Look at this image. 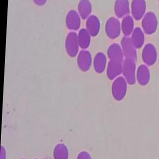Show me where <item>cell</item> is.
I'll return each instance as SVG.
<instances>
[{
  "mask_svg": "<svg viewBox=\"0 0 159 159\" xmlns=\"http://www.w3.org/2000/svg\"><path fill=\"white\" fill-rule=\"evenodd\" d=\"M106 34L109 39H116L120 34L121 26L119 20L115 17H109L105 26Z\"/></svg>",
  "mask_w": 159,
  "mask_h": 159,
  "instance_id": "cell-5",
  "label": "cell"
},
{
  "mask_svg": "<svg viewBox=\"0 0 159 159\" xmlns=\"http://www.w3.org/2000/svg\"><path fill=\"white\" fill-rule=\"evenodd\" d=\"M143 30L147 34H152L156 31L158 27V20L155 14L152 11L146 14L142 21Z\"/></svg>",
  "mask_w": 159,
  "mask_h": 159,
  "instance_id": "cell-3",
  "label": "cell"
},
{
  "mask_svg": "<svg viewBox=\"0 0 159 159\" xmlns=\"http://www.w3.org/2000/svg\"><path fill=\"white\" fill-rule=\"evenodd\" d=\"M114 9L117 17L124 18L130 13L129 2L127 0H117L114 4Z\"/></svg>",
  "mask_w": 159,
  "mask_h": 159,
  "instance_id": "cell-12",
  "label": "cell"
},
{
  "mask_svg": "<svg viewBox=\"0 0 159 159\" xmlns=\"http://www.w3.org/2000/svg\"><path fill=\"white\" fill-rule=\"evenodd\" d=\"M92 57L89 51L82 50L79 53L77 57V64L81 71H88L92 65Z\"/></svg>",
  "mask_w": 159,
  "mask_h": 159,
  "instance_id": "cell-8",
  "label": "cell"
},
{
  "mask_svg": "<svg viewBox=\"0 0 159 159\" xmlns=\"http://www.w3.org/2000/svg\"><path fill=\"white\" fill-rule=\"evenodd\" d=\"M122 73V63L116 61H109L107 68V74L111 80L114 79Z\"/></svg>",
  "mask_w": 159,
  "mask_h": 159,
  "instance_id": "cell-14",
  "label": "cell"
},
{
  "mask_svg": "<svg viewBox=\"0 0 159 159\" xmlns=\"http://www.w3.org/2000/svg\"><path fill=\"white\" fill-rule=\"evenodd\" d=\"M131 39L136 49L141 48L145 41V35L142 30L140 27H136L132 34Z\"/></svg>",
  "mask_w": 159,
  "mask_h": 159,
  "instance_id": "cell-17",
  "label": "cell"
},
{
  "mask_svg": "<svg viewBox=\"0 0 159 159\" xmlns=\"http://www.w3.org/2000/svg\"><path fill=\"white\" fill-rule=\"evenodd\" d=\"M122 74L128 84H135L136 79V61L131 59L125 58L122 63Z\"/></svg>",
  "mask_w": 159,
  "mask_h": 159,
  "instance_id": "cell-1",
  "label": "cell"
},
{
  "mask_svg": "<svg viewBox=\"0 0 159 159\" xmlns=\"http://www.w3.org/2000/svg\"><path fill=\"white\" fill-rule=\"evenodd\" d=\"M107 56L111 61L123 63L124 54L121 47L119 44H112L107 49Z\"/></svg>",
  "mask_w": 159,
  "mask_h": 159,
  "instance_id": "cell-10",
  "label": "cell"
},
{
  "mask_svg": "<svg viewBox=\"0 0 159 159\" xmlns=\"http://www.w3.org/2000/svg\"><path fill=\"white\" fill-rule=\"evenodd\" d=\"M54 159H68L69 157V151L65 144H57L55 147L53 151Z\"/></svg>",
  "mask_w": 159,
  "mask_h": 159,
  "instance_id": "cell-21",
  "label": "cell"
},
{
  "mask_svg": "<svg viewBox=\"0 0 159 159\" xmlns=\"http://www.w3.org/2000/svg\"><path fill=\"white\" fill-rule=\"evenodd\" d=\"M122 31L125 36H129L134 30V22L133 17L131 16H127L122 20L121 24Z\"/></svg>",
  "mask_w": 159,
  "mask_h": 159,
  "instance_id": "cell-19",
  "label": "cell"
},
{
  "mask_svg": "<svg viewBox=\"0 0 159 159\" xmlns=\"http://www.w3.org/2000/svg\"><path fill=\"white\" fill-rule=\"evenodd\" d=\"M146 10V3L144 0H134L132 2V15L135 20H141L144 16Z\"/></svg>",
  "mask_w": 159,
  "mask_h": 159,
  "instance_id": "cell-9",
  "label": "cell"
},
{
  "mask_svg": "<svg viewBox=\"0 0 159 159\" xmlns=\"http://www.w3.org/2000/svg\"><path fill=\"white\" fill-rule=\"evenodd\" d=\"M127 89V82L123 77L114 80L112 84V94L114 99L120 101L125 97Z\"/></svg>",
  "mask_w": 159,
  "mask_h": 159,
  "instance_id": "cell-2",
  "label": "cell"
},
{
  "mask_svg": "<svg viewBox=\"0 0 159 159\" xmlns=\"http://www.w3.org/2000/svg\"><path fill=\"white\" fill-rule=\"evenodd\" d=\"M77 159H92L90 154L86 151L81 152L79 154Z\"/></svg>",
  "mask_w": 159,
  "mask_h": 159,
  "instance_id": "cell-22",
  "label": "cell"
},
{
  "mask_svg": "<svg viewBox=\"0 0 159 159\" xmlns=\"http://www.w3.org/2000/svg\"><path fill=\"white\" fill-rule=\"evenodd\" d=\"M79 47L77 33L74 31L69 32L65 40V48L68 54L70 57H75L78 53Z\"/></svg>",
  "mask_w": 159,
  "mask_h": 159,
  "instance_id": "cell-4",
  "label": "cell"
},
{
  "mask_svg": "<svg viewBox=\"0 0 159 159\" xmlns=\"http://www.w3.org/2000/svg\"><path fill=\"white\" fill-rule=\"evenodd\" d=\"M91 35L86 29L80 30L78 34L80 47L83 49H87L91 43Z\"/></svg>",
  "mask_w": 159,
  "mask_h": 159,
  "instance_id": "cell-20",
  "label": "cell"
},
{
  "mask_svg": "<svg viewBox=\"0 0 159 159\" xmlns=\"http://www.w3.org/2000/svg\"></svg>",
  "mask_w": 159,
  "mask_h": 159,
  "instance_id": "cell-26",
  "label": "cell"
},
{
  "mask_svg": "<svg viewBox=\"0 0 159 159\" xmlns=\"http://www.w3.org/2000/svg\"><path fill=\"white\" fill-rule=\"evenodd\" d=\"M143 62L148 66H150L155 64L157 58L156 48L154 45L148 43L144 46L142 53Z\"/></svg>",
  "mask_w": 159,
  "mask_h": 159,
  "instance_id": "cell-7",
  "label": "cell"
},
{
  "mask_svg": "<svg viewBox=\"0 0 159 159\" xmlns=\"http://www.w3.org/2000/svg\"><path fill=\"white\" fill-rule=\"evenodd\" d=\"M121 47L125 58L131 59L136 61L137 58L136 50L132 42L131 37L123 36L121 41Z\"/></svg>",
  "mask_w": 159,
  "mask_h": 159,
  "instance_id": "cell-6",
  "label": "cell"
},
{
  "mask_svg": "<svg viewBox=\"0 0 159 159\" xmlns=\"http://www.w3.org/2000/svg\"><path fill=\"white\" fill-rule=\"evenodd\" d=\"M34 2L36 5L42 6L46 3L47 1L46 0H34Z\"/></svg>",
  "mask_w": 159,
  "mask_h": 159,
  "instance_id": "cell-24",
  "label": "cell"
},
{
  "mask_svg": "<svg viewBox=\"0 0 159 159\" xmlns=\"http://www.w3.org/2000/svg\"><path fill=\"white\" fill-rule=\"evenodd\" d=\"M136 79L141 86H146L149 83L150 73L147 66L141 65L138 67L136 72Z\"/></svg>",
  "mask_w": 159,
  "mask_h": 159,
  "instance_id": "cell-15",
  "label": "cell"
},
{
  "mask_svg": "<svg viewBox=\"0 0 159 159\" xmlns=\"http://www.w3.org/2000/svg\"><path fill=\"white\" fill-rule=\"evenodd\" d=\"M66 25L69 30H76L81 25V16L75 10H70L66 17Z\"/></svg>",
  "mask_w": 159,
  "mask_h": 159,
  "instance_id": "cell-11",
  "label": "cell"
},
{
  "mask_svg": "<svg viewBox=\"0 0 159 159\" xmlns=\"http://www.w3.org/2000/svg\"><path fill=\"white\" fill-rule=\"evenodd\" d=\"M107 65V57L102 52H98L93 60V67L94 70L98 73L101 74L104 72Z\"/></svg>",
  "mask_w": 159,
  "mask_h": 159,
  "instance_id": "cell-16",
  "label": "cell"
},
{
  "mask_svg": "<svg viewBox=\"0 0 159 159\" xmlns=\"http://www.w3.org/2000/svg\"><path fill=\"white\" fill-rule=\"evenodd\" d=\"M86 29L92 36H96L99 33L101 23L98 17L95 15H91L86 21Z\"/></svg>",
  "mask_w": 159,
  "mask_h": 159,
  "instance_id": "cell-13",
  "label": "cell"
},
{
  "mask_svg": "<svg viewBox=\"0 0 159 159\" xmlns=\"http://www.w3.org/2000/svg\"></svg>",
  "mask_w": 159,
  "mask_h": 159,
  "instance_id": "cell-25",
  "label": "cell"
},
{
  "mask_svg": "<svg viewBox=\"0 0 159 159\" xmlns=\"http://www.w3.org/2000/svg\"><path fill=\"white\" fill-rule=\"evenodd\" d=\"M79 14L84 20L87 19L91 16L92 11V4L88 0H81L78 6Z\"/></svg>",
  "mask_w": 159,
  "mask_h": 159,
  "instance_id": "cell-18",
  "label": "cell"
},
{
  "mask_svg": "<svg viewBox=\"0 0 159 159\" xmlns=\"http://www.w3.org/2000/svg\"><path fill=\"white\" fill-rule=\"evenodd\" d=\"M6 151L4 147L2 146L1 148V154H0V159H6Z\"/></svg>",
  "mask_w": 159,
  "mask_h": 159,
  "instance_id": "cell-23",
  "label": "cell"
}]
</instances>
